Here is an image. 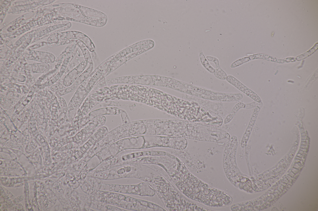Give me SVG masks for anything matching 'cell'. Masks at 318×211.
Returning a JSON list of instances; mask_svg holds the SVG:
<instances>
[{
    "label": "cell",
    "mask_w": 318,
    "mask_h": 211,
    "mask_svg": "<svg viewBox=\"0 0 318 211\" xmlns=\"http://www.w3.org/2000/svg\"><path fill=\"white\" fill-rule=\"evenodd\" d=\"M237 150L230 148L225 150L223 158L224 170L229 180L240 190H244V183L246 178L237 167L236 156Z\"/></svg>",
    "instance_id": "cell-1"
},
{
    "label": "cell",
    "mask_w": 318,
    "mask_h": 211,
    "mask_svg": "<svg viewBox=\"0 0 318 211\" xmlns=\"http://www.w3.org/2000/svg\"><path fill=\"white\" fill-rule=\"evenodd\" d=\"M49 67L46 63H40L30 64L27 68L32 73H43L48 71Z\"/></svg>",
    "instance_id": "cell-7"
},
{
    "label": "cell",
    "mask_w": 318,
    "mask_h": 211,
    "mask_svg": "<svg viewBox=\"0 0 318 211\" xmlns=\"http://www.w3.org/2000/svg\"><path fill=\"white\" fill-rule=\"evenodd\" d=\"M260 108L257 107L254 109L249 124L243 135L241 141V146L244 148L246 145L251 132L254 127Z\"/></svg>",
    "instance_id": "cell-6"
},
{
    "label": "cell",
    "mask_w": 318,
    "mask_h": 211,
    "mask_svg": "<svg viewBox=\"0 0 318 211\" xmlns=\"http://www.w3.org/2000/svg\"><path fill=\"white\" fill-rule=\"evenodd\" d=\"M199 56L201 63L204 67L210 73H214L215 69L209 63L202 52L200 53Z\"/></svg>",
    "instance_id": "cell-10"
},
{
    "label": "cell",
    "mask_w": 318,
    "mask_h": 211,
    "mask_svg": "<svg viewBox=\"0 0 318 211\" xmlns=\"http://www.w3.org/2000/svg\"><path fill=\"white\" fill-rule=\"evenodd\" d=\"M207 58L209 60L214 62L216 67L219 66V62L217 58L210 56H207Z\"/></svg>",
    "instance_id": "cell-15"
},
{
    "label": "cell",
    "mask_w": 318,
    "mask_h": 211,
    "mask_svg": "<svg viewBox=\"0 0 318 211\" xmlns=\"http://www.w3.org/2000/svg\"><path fill=\"white\" fill-rule=\"evenodd\" d=\"M214 74L216 78L221 80H226L228 76L226 73L219 66L216 67Z\"/></svg>",
    "instance_id": "cell-11"
},
{
    "label": "cell",
    "mask_w": 318,
    "mask_h": 211,
    "mask_svg": "<svg viewBox=\"0 0 318 211\" xmlns=\"http://www.w3.org/2000/svg\"><path fill=\"white\" fill-rule=\"evenodd\" d=\"M250 60V59L249 57H245L242 58H240L233 63L231 66V68H234Z\"/></svg>",
    "instance_id": "cell-13"
},
{
    "label": "cell",
    "mask_w": 318,
    "mask_h": 211,
    "mask_svg": "<svg viewBox=\"0 0 318 211\" xmlns=\"http://www.w3.org/2000/svg\"><path fill=\"white\" fill-rule=\"evenodd\" d=\"M64 88V86L61 84H56L51 87V89L53 91H59Z\"/></svg>",
    "instance_id": "cell-14"
},
{
    "label": "cell",
    "mask_w": 318,
    "mask_h": 211,
    "mask_svg": "<svg viewBox=\"0 0 318 211\" xmlns=\"http://www.w3.org/2000/svg\"><path fill=\"white\" fill-rule=\"evenodd\" d=\"M318 48V44L316 43L314 47L308 51L297 57V60L299 61L307 57L313 53Z\"/></svg>",
    "instance_id": "cell-12"
},
{
    "label": "cell",
    "mask_w": 318,
    "mask_h": 211,
    "mask_svg": "<svg viewBox=\"0 0 318 211\" xmlns=\"http://www.w3.org/2000/svg\"><path fill=\"white\" fill-rule=\"evenodd\" d=\"M65 39H76L82 42L91 52H94L95 47L91 39L84 34L78 31L65 32Z\"/></svg>",
    "instance_id": "cell-2"
},
{
    "label": "cell",
    "mask_w": 318,
    "mask_h": 211,
    "mask_svg": "<svg viewBox=\"0 0 318 211\" xmlns=\"http://www.w3.org/2000/svg\"><path fill=\"white\" fill-rule=\"evenodd\" d=\"M226 80L228 83L252 99L258 102L261 101L260 98L255 93L246 86L234 76L231 75H228Z\"/></svg>",
    "instance_id": "cell-3"
},
{
    "label": "cell",
    "mask_w": 318,
    "mask_h": 211,
    "mask_svg": "<svg viewBox=\"0 0 318 211\" xmlns=\"http://www.w3.org/2000/svg\"><path fill=\"white\" fill-rule=\"evenodd\" d=\"M25 56L27 59L46 63H52L55 59V57L52 54L38 51L30 50L28 53H25Z\"/></svg>",
    "instance_id": "cell-4"
},
{
    "label": "cell",
    "mask_w": 318,
    "mask_h": 211,
    "mask_svg": "<svg viewBox=\"0 0 318 211\" xmlns=\"http://www.w3.org/2000/svg\"><path fill=\"white\" fill-rule=\"evenodd\" d=\"M245 104L243 102H239L236 104L233 107L229 114L226 117L224 121V123H229L233 118L237 112L241 109L245 108Z\"/></svg>",
    "instance_id": "cell-8"
},
{
    "label": "cell",
    "mask_w": 318,
    "mask_h": 211,
    "mask_svg": "<svg viewBox=\"0 0 318 211\" xmlns=\"http://www.w3.org/2000/svg\"><path fill=\"white\" fill-rule=\"evenodd\" d=\"M76 43L77 46L82 51L85 61L89 64L93 63L90 53L85 45L82 42L78 40H77Z\"/></svg>",
    "instance_id": "cell-9"
},
{
    "label": "cell",
    "mask_w": 318,
    "mask_h": 211,
    "mask_svg": "<svg viewBox=\"0 0 318 211\" xmlns=\"http://www.w3.org/2000/svg\"><path fill=\"white\" fill-rule=\"evenodd\" d=\"M88 63L85 60L83 61L66 75L63 80V85L66 87L71 85L85 69Z\"/></svg>",
    "instance_id": "cell-5"
}]
</instances>
